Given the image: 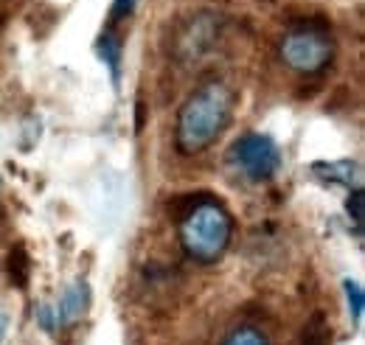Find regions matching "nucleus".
Masks as SVG:
<instances>
[{"label":"nucleus","mask_w":365,"mask_h":345,"mask_svg":"<svg viewBox=\"0 0 365 345\" xmlns=\"http://www.w3.org/2000/svg\"><path fill=\"white\" fill-rule=\"evenodd\" d=\"M98 56L104 59V65L110 68L113 79L118 82V68H121V45H118V40H115V34H113V31H107V34L98 40Z\"/></svg>","instance_id":"7"},{"label":"nucleus","mask_w":365,"mask_h":345,"mask_svg":"<svg viewBox=\"0 0 365 345\" xmlns=\"http://www.w3.org/2000/svg\"><path fill=\"white\" fill-rule=\"evenodd\" d=\"M135 3L138 0H115V3H113V20H115V17H127V14H133Z\"/></svg>","instance_id":"12"},{"label":"nucleus","mask_w":365,"mask_h":345,"mask_svg":"<svg viewBox=\"0 0 365 345\" xmlns=\"http://www.w3.org/2000/svg\"><path fill=\"white\" fill-rule=\"evenodd\" d=\"M346 301H349V311L354 317V323L363 320V309H365V295H363V287L357 281H346Z\"/></svg>","instance_id":"8"},{"label":"nucleus","mask_w":365,"mask_h":345,"mask_svg":"<svg viewBox=\"0 0 365 345\" xmlns=\"http://www.w3.org/2000/svg\"><path fill=\"white\" fill-rule=\"evenodd\" d=\"M312 172L323 177V180H331V182H343V185H354V188H363L360 185V166L354 160H329V163H315Z\"/></svg>","instance_id":"6"},{"label":"nucleus","mask_w":365,"mask_h":345,"mask_svg":"<svg viewBox=\"0 0 365 345\" xmlns=\"http://www.w3.org/2000/svg\"><path fill=\"white\" fill-rule=\"evenodd\" d=\"M230 160L250 180H270L281 166V152L273 138L247 132L230 146Z\"/></svg>","instance_id":"3"},{"label":"nucleus","mask_w":365,"mask_h":345,"mask_svg":"<svg viewBox=\"0 0 365 345\" xmlns=\"http://www.w3.org/2000/svg\"><path fill=\"white\" fill-rule=\"evenodd\" d=\"M281 56L292 71L315 73L334 56V45L320 31H292L281 43Z\"/></svg>","instance_id":"4"},{"label":"nucleus","mask_w":365,"mask_h":345,"mask_svg":"<svg viewBox=\"0 0 365 345\" xmlns=\"http://www.w3.org/2000/svg\"><path fill=\"white\" fill-rule=\"evenodd\" d=\"M222 345H270V343H267V337H264L259 329L242 326V329H236Z\"/></svg>","instance_id":"9"},{"label":"nucleus","mask_w":365,"mask_h":345,"mask_svg":"<svg viewBox=\"0 0 365 345\" xmlns=\"http://www.w3.org/2000/svg\"><path fill=\"white\" fill-rule=\"evenodd\" d=\"M88 303H91L88 284H85V281L71 284V287L62 292L59 303L53 306V309H56V323H59V326H73V323L88 311Z\"/></svg>","instance_id":"5"},{"label":"nucleus","mask_w":365,"mask_h":345,"mask_svg":"<svg viewBox=\"0 0 365 345\" xmlns=\"http://www.w3.org/2000/svg\"><path fill=\"white\" fill-rule=\"evenodd\" d=\"M365 197H363V188H354L351 191V197H349V216L354 219V227L357 230H363V222H365V202H363Z\"/></svg>","instance_id":"10"},{"label":"nucleus","mask_w":365,"mask_h":345,"mask_svg":"<svg viewBox=\"0 0 365 345\" xmlns=\"http://www.w3.org/2000/svg\"><path fill=\"white\" fill-rule=\"evenodd\" d=\"M37 317H40V323H43V326H46L48 331H53V329H56V326H59V323H56V309H53V306H43V309H40V314H37Z\"/></svg>","instance_id":"11"},{"label":"nucleus","mask_w":365,"mask_h":345,"mask_svg":"<svg viewBox=\"0 0 365 345\" xmlns=\"http://www.w3.org/2000/svg\"><path fill=\"white\" fill-rule=\"evenodd\" d=\"M309 337H307V345H326V337H329V331L320 326V334H315V326H309V331H307Z\"/></svg>","instance_id":"13"},{"label":"nucleus","mask_w":365,"mask_h":345,"mask_svg":"<svg viewBox=\"0 0 365 345\" xmlns=\"http://www.w3.org/2000/svg\"><path fill=\"white\" fill-rule=\"evenodd\" d=\"M233 96L225 85L208 82L194 90L178 115V149L182 155H197L208 149L230 121Z\"/></svg>","instance_id":"1"},{"label":"nucleus","mask_w":365,"mask_h":345,"mask_svg":"<svg viewBox=\"0 0 365 345\" xmlns=\"http://www.w3.org/2000/svg\"><path fill=\"white\" fill-rule=\"evenodd\" d=\"M3 334H6V317L0 314V340H3Z\"/></svg>","instance_id":"14"},{"label":"nucleus","mask_w":365,"mask_h":345,"mask_svg":"<svg viewBox=\"0 0 365 345\" xmlns=\"http://www.w3.org/2000/svg\"><path fill=\"white\" fill-rule=\"evenodd\" d=\"M233 222L220 202H200L180 222L182 250L194 261L214 264L228 250Z\"/></svg>","instance_id":"2"}]
</instances>
